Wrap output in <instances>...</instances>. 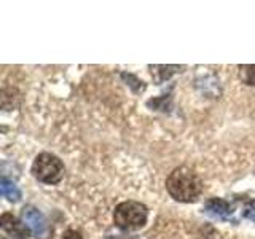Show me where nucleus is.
Masks as SVG:
<instances>
[{
	"label": "nucleus",
	"mask_w": 255,
	"mask_h": 239,
	"mask_svg": "<svg viewBox=\"0 0 255 239\" xmlns=\"http://www.w3.org/2000/svg\"><path fill=\"white\" fill-rule=\"evenodd\" d=\"M204 212L215 219H228L231 212H233V209H231L230 203L225 201V199L211 198V199H207L204 204Z\"/></svg>",
	"instance_id": "obj_6"
},
{
	"label": "nucleus",
	"mask_w": 255,
	"mask_h": 239,
	"mask_svg": "<svg viewBox=\"0 0 255 239\" xmlns=\"http://www.w3.org/2000/svg\"><path fill=\"white\" fill-rule=\"evenodd\" d=\"M21 219L22 222L29 227V230L35 235L37 239H50L53 235V228L48 223L46 217L35 209L34 206H26L21 212Z\"/></svg>",
	"instance_id": "obj_4"
},
{
	"label": "nucleus",
	"mask_w": 255,
	"mask_h": 239,
	"mask_svg": "<svg viewBox=\"0 0 255 239\" xmlns=\"http://www.w3.org/2000/svg\"><path fill=\"white\" fill-rule=\"evenodd\" d=\"M0 225H2L5 233H8L11 238L16 239H27L30 236V230L24 222L18 220L13 214L5 212L0 217Z\"/></svg>",
	"instance_id": "obj_5"
},
{
	"label": "nucleus",
	"mask_w": 255,
	"mask_h": 239,
	"mask_svg": "<svg viewBox=\"0 0 255 239\" xmlns=\"http://www.w3.org/2000/svg\"><path fill=\"white\" fill-rule=\"evenodd\" d=\"M166 190L175 201L193 203L203 191V182L198 174L187 166L175 167L166 179Z\"/></svg>",
	"instance_id": "obj_1"
},
{
	"label": "nucleus",
	"mask_w": 255,
	"mask_h": 239,
	"mask_svg": "<svg viewBox=\"0 0 255 239\" xmlns=\"http://www.w3.org/2000/svg\"><path fill=\"white\" fill-rule=\"evenodd\" d=\"M239 77H241L243 83L249 86H255V64L239 66Z\"/></svg>",
	"instance_id": "obj_8"
},
{
	"label": "nucleus",
	"mask_w": 255,
	"mask_h": 239,
	"mask_svg": "<svg viewBox=\"0 0 255 239\" xmlns=\"http://www.w3.org/2000/svg\"><path fill=\"white\" fill-rule=\"evenodd\" d=\"M30 171L38 182L46 183V185H56L64 177L62 161L56 155L48 153V151H43V153L35 156Z\"/></svg>",
	"instance_id": "obj_3"
},
{
	"label": "nucleus",
	"mask_w": 255,
	"mask_h": 239,
	"mask_svg": "<svg viewBox=\"0 0 255 239\" xmlns=\"http://www.w3.org/2000/svg\"><path fill=\"white\" fill-rule=\"evenodd\" d=\"M148 209L145 204L137 201H123L114 211L115 225L123 231L140 230L147 223Z\"/></svg>",
	"instance_id": "obj_2"
},
{
	"label": "nucleus",
	"mask_w": 255,
	"mask_h": 239,
	"mask_svg": "<svg viewBox=\"0 0 255 239\" xmlns=\"http://www.w3.org/2000/svg\"><path fill=\"white\" fill-rule=\"evenodd\" d=\"M196 239H222V236L212 225H204L199 228Z\"/></svg>",
	"instance_id": "obj_9"
},
{
	"label": "nucleus",
	"mask_w": 255,
	"mask_h": 239,
	"mask_svg": "<svg viewBox=\"0 0 255 239\" xmlns=\"http://www.w3.org/2000/svg\"><path fill=\"white\" fill-rule=\"evenodd\" d=\"M0 191H2V195L8 199V201H19L21 199V191L19 188L14 185L13 182H10L8 179L2 177V180H0Z\"/></svg>",
	"instance_id": "obj_7"
},
{
	"label": "nucleus",
	"mask_w": 255,
	"mask_h": 239,
	"mask_svg": "<svg viewBox=\"0 0 255 239\" xmlns=\"http://www.w3.org/2000/svg\"><path fill=\"white\" fill-rule=\"evenodd\" d=\"M107 239H118V238H110V236H109V238H107Z\"/></svg>",
	"instance_id": "obj_12"
},
{
	"label": "nucleus",
	"mask_w": 255,
	"mask_h": 239,
	"mask_svg": "<svg viewBox=\"0 0 255 239\" xmlns=\"http://www.w3.org/2000/svg\"><path fill=\"white\" fill-rule=\"evenodd\" d=\"M244 217H246V219H249V220H252V222H255V199H254V201H251L249 204H247L246 212H244Z\"/></svg>",
	"instance_id": "obj_10"
},
{
	"label": "nucleus",
	"mask_w": 255,
	"mask_h": 239,
	"mask_svg": "<svg viewBox=\"0 0 255 239\" xmlns=\"http://www.w3.org/2000/svg\"><path fill=\"white\" fill-rule=\"evenodd\" d=\"M61 239H83V236L80 235L78 231H75V230H67L66 233L62 235Z\"/></svg>",
	"instance_id": "obj_11"
}]
</instances>
